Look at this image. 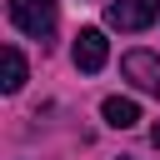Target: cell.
Instances as JSON below:
<instances>
[{"label":"cell","instance_id":"1","mask_svg":"<svg viewBox=\"0 0 160 160\" xmlns=\"http://www.w3.org/2000/svg\"><path fill=\"white\" fill-rule=\"evenodd\" d=\"M10 20L30 40L50 45V35H55V0H10Z\"/></svg>","mask_w":160,"mask_h":160},{"label":"cell","instance_id":"2","mask_svg":"<svg viewBox=\"0 0 160 160\" xmlns=\"http://www.w3.org/2000/svg\"><path fill=\"white\" fill-rule=\"evenodd\" d=\"M155 15H160V0H110L105 5V25L115 30H145L155 25Z\"/></svg>","mask_w":160,"mask_h":160},{"label":"cell","instance_id":"3","mask_svg":"<svg viewBox=\"0 0 160 160\" xmlns=\"http://www.w3.org/2000/svg\"><path fill=\"white\" fill-rule=\"evenodd\" d=\"M75 70H85V75H95V70H105V60H110V40L95 30V25H85L80 35H75Z\"/></svg>","mask_w":160,"mask_h":160},{"label":"cell","instance_id":"4","mask_svg":"<svg viewBox=\"0 0 160 160\" xmlns=\"http://www.w3.org/2000/svg\"><path fill=\"white\" fill-rule=\"evenodd\" d=\"M120 70H125V80H135L140 90L160 95V55H150V50H130V55L120 60Z\"/></svg>","mask_w":160,"mask_h":160},{"label":"cell","instance_id":"5","mask_svg":"<svg viewBox=\"0 0 160 160\" xmlns=\"http://www.w3.org/2000/svg\"><path fill=\"white\" fill-rule=\"evenodd\" d=\"M20 85H25V55H20L15 45H5V50H0V90L15 95Z\"/></svg>","mask_w":160,"mask_h":160},{"label":"cell","instance_id":"6","mask_svg":"<svg viewBox=\"0 0 160 160\" xmlns=\"http://www.w3.org/2000/svg\"><path fill=\"white\" fill-rule=\"evenodd\" d=\"M100 115H105V125H115V130H130V125L140 120V105H135V100H125V95H110V100L100 105Z\"/></svg>","mask_w":160,"mask_h":160},{"label":"cell","instance_id":"7","mask_svg":"<svg viewBox=\"0 0 160 160\" xmlns=\"http://www.w3.org/2000/svg\"><path fill=\"white\" fill-rule=\"evenodd\" d=\"M150 140H155V150H160V120H155V125H150Z\"/></svg>","mask_w":160,"mask_h":160}]
</instances>
